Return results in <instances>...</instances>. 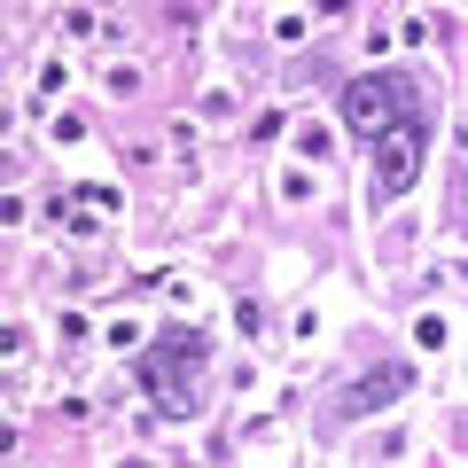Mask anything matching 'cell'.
Here are the masks:
<instances>
[{
  "label": "cell",
  "mask_w": 468,
  "mask_h": 468,
  "mask_svg": "<svg viewBox=\"0 0 468 468\" xmlns=\"http://www.w3.org/2000/svg\"><path fill=\"white\" fill-rule=\"evenodd\" d=\"M196 367H203V335L180 328V335H156L149 359H141V383L156 390V399L172 406V414H187V399H196Z\"/></svg>",
  "instance_id": "obj_1"
},
{
  "label": "cell",
  "mask_w": 468,
  "mask_h": 468,
  "mask_svg": "<svg viewBox=\"0 0 468 468\" xmlns=\"http://www.w3.org/2000/svg\"><path fill=\"white\" fill-rule=\"evenodd\" d=\"M414 110H421V94L406 79H359V86H344V125L359 141H383L390 125H406Z\"/></svg>",
  "instance_id": "obj_2"
},
{
  "label": "cell",
  "mask_w": 468,
  "mask_h": 468,
  "mask_svg": "<svg viewBox=\"0 0 468 468\" xmlns=\"http://www.w3.org/2000/svg\"><path fill=\"white\" fill-rule=\"evenodd\" d=\"M421 141H430V117H406V125H390L383 133V149H375V187L383 196H406L414 187V165H421Z\"/></svg>",
  "instance_id": "obj_3"
},
{
  "label": "cell",
  "mask_w": 468,
  "mask_h": 468,
  "mask_svg": "<svg viewBox=\"0 0 468 468\" xmlns=\"http://www.w3.org/2000/svg\"><path fill=\"white\" fill-rule=\"evenodd\" d=\"M406 390H414V359H390V367H375L367 383H351L344 399H335V414H344V421H367V414H383L390 399H406Z\"/></svg>",
  "instance_id": "obj_4"
}]
</instances>
